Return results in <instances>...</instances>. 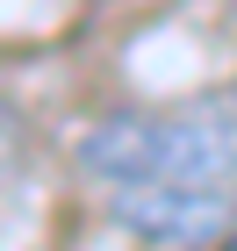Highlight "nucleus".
Masks as SVG:
<instances>
[{
  "label": "nucleus",
  "mask_w": 237,
  "mask_h": 251,
  "mask_svg": "<svg viewBox=\"0 0 237 251\" xmlns=\"http://www.w3.org/2000/svg\"><path fill=\"white\" fill-rule=\"evenodd\" d=\"M79 173L94 187H173V179L237 173V108H165V115H108L79 136Z\"/></svg>",
  "instance_id": "f257e3e1"
},
{
  "label": "nucleus",
  "mask_w": 237,
  "mask_h": 251,
  "mask_svg": "<svg viewBox=\"0 0 237 251\" xmlns=\"http://www.w3.org/2000/svg\"><path fill=\"white\" fill-rule=\"evenodd\" d=\"M108 215L130 237L165 251H201L230 237L237 223V194L230 179H173V187H108Z\"/></svg>",
  "instance_id": "f03ea898"
},
{
  "label": "nucleus",
  "mask_w": 237,
  "mask_h": 251,
  "mask_svg": "<svg viewBox=\"0 0 237 251\" xmlns=\"http://www.w3.org/2000/svg\"><path fill=\"white\" fill-rule=\"evenodd\" d=\"M15 151H22V122H15V108L0 100V179H7V165H15Z\"/></svg>",
  "instance_id": "7ed1b4c3"
}]
</instances>
